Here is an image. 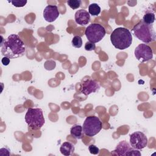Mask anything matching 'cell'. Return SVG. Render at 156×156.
Here are the masks:
<instances>
[{
    "instance_id": "cell-1",
    "label": "cell",
    "mask_w": 156,
    "mask_h": 156,
    "mask_svg": "<svg viewBox=\"0 0 156 156\" xmlns=\"http://www.w3.org/2000/svg\"><path fill=\"white\" fill-rule=\"evenodd\" d=\"M25 51V44L16 34H11L4 40L1 51V54L4 57H7L10 59L23 56Z\"/></svg>"
},
{
    "instance_id": "cell-2",
    "label": "cell",
    "mask_w": 156,
    "mask_h": 156,
    "mask_svg": "<svg viewBox=\"0 0 156 156\" xmlns=\"http://www.w3.org/2000/svg\"><path fill=\"white\" fill-rule=\"evenodd\" d=\"M113 46L119 50L128 48L132 43V36L130 30L125 27L115 29L110 35Z\"/></svg>"
},
{
    "instance_id": "cell-3",
    "label": "cell",
    "mask_w": 156,
    "mask_h": 156,
    "mask_svg": "<svg viewBox=\"0 0 156 156\" xmlns=\"http://www.w3.org/2000/svg\"><path fill=\"white\" fill-rule=\"evenodd\" d=\"M132 31L135 37L145 43L153 42L155 40L156 34L153 24H146L142 20L133 26Z\"/></svg>"
},
{
    "instance_id": "cell-4",
    "label": "cell",
    "mask_w": 156,
    "mask_h": 156,
    "mask_svg": "<svg viewBox=\"0 0 156 156\" xmlns=\"http://www.w3.org/2000/svg\"><path fill=\"white\" fill-rule=\"evenodd\" d=\"M25 121L32 129H41L45 122L42 110L39 108H29L25 115Z\"/></svg>"
},
{
    "instance_id": "cell-5",
    "label": "cell",
    "mask_w": 156,
    "mask_h": 156,
    "mask_svg": "<svg viewBox=\"0 0 156 156\" xmlns=\"http://www.w3.org/2000/svg\"><path fill=\"white\" fill-rule=\"evenodd\" d=\"M102 122L96 116H90L86 118L83 124V133L88 136H93L98 134L102 129Z\"/></svg>"
},
{
    "instance_id": "cell-6",
    "label": "cell",
    "mask_w": 156,
    "mask_h": 156,
    "mask_svg": "<svg viewBox=\"0 0 156 156\" xmlns=\"http://www.w3.org/2000/svg\"><path fill=\"white\" fill-rule=\"evenodd\" d=\"M105 28L101 24L93 23L88 26L85 29V34L88 41L96 43L100 41L105 35Z\"/></svg>"
},
{
    "instance_id": "cell-7",
    "label": "cell",
    "mask_w": 156,
    "mask_h": 156,
    "mask_svg": "<svg viewBox=\"0 0 156 156\" xmlns=\"http://www.w3.org/2000/svg\"><path fill=\"white\" fill-rule=\"evenodd\" d=\"M135 56L141 62H146L153 57V51L151 48L146 44H140L135 49Z\"/></svg>"
},
{
    "instance_id": "cell-8",
    "label": "cell",
    "mask_w": 156,
    "mask_h": 156,
    "mask_svg": "<svg viewBox=\"0 0 156 156\" xmlns=\"http://www.w3.org/2000/svg\"><path fill=\"white\" fill-rule=\"evenodd\" d=\"M130 144L133 149H143L147 145V138L143 132H135L130 135Z\"/></svg>"
},
{
    "instance_id": "cell-9",
    "label": "cell",
    "mask_w": 156,
    "mask_h": 156,
    "mask_svg": "<svg viewBox=\"0 0 156 156\" xmlns=\"http://www.w3.org/2000/svg\"><path fill=\"white\" fill-rule=\"evenodd\" d=\"M112 154L117 155H141V153L137 149H133L130 144L126 141H120L115 149L112 152Z\"/></svg>"
},
{
    "instance_id": "cell-10",
    "label": "cell",
    "mask_w": 156,
    "mask_h": 156,
    "mask_svg": "<svg viewBox=\"0 0 156 156\" xmlns=\"http://www.w3.org/2000/svg\"><path fill=\"white\" fill-rule=\"evenodd\" d=\"M100 88L99 83L96 80L91 77L85 78L80 83V91L85 96H87L92 93L98 91Z\"/></svg>"
},
{
    "instance_id": "cell-11",
    "label": "cell",
    "mask_w": 156,
    "mask_h": 156,
    "mask_svg": "<svg viewBox=\"0 0 156 156\" xmlns=\"http://www.w3.org/2000/svg\"><path fill=\"white\" fill-rule=\"evenodd\" d=\"M59 15L60 12L57 5H48L44 8L43 11V17L49 23L54 21L58 17Z\"/></svg>"
},
{
    "instance_id": "cell-12",
    "label": "cell",
    "mask_w": 156,
    "mask_h": 156,
    "mask_svg": "<svg viewBox=\"0 0 156 156\" xmlns=\"http://www.w3.org/2000/svg\"><path fill=\"white\" fill-rule=\"evenodd\" d=\"M75 21L80 26H85L88 24L90 21V16L89 13L84 10H78L75 13Z\"/></svg>"
},
{
    "instance_id": "cell-13",
    "label": "cell",
    "mask_w": 156,
    "mask_h": 156,
    "mask_svg": "<svg viewBox=\"0 0 156 156\" xmlns=\"http://www.w3.org/2000/svg\"><path fill=\"white\" fill-rule=\"evenodd\" d=\"M75 150L74 146L69 142H64L60 147V151L63 155L69 156L73 154Z\"/></svg>"
},
{
    "instance_id": "cell-14",
    "label": "cell",
    "mask_w": 156,
    "mask_h": 156,
    "mask_svg": "<svg viewBox=\"0 0 156 156\" xmlns=\"http://www.w3.org/2000/svg\"><path fill=\"white\" fill-rule=\"evenodd\" d=\"M70 133L74 138L78 140L82 139L84 136L82 126L77 124L73 126L70 129Z\"/></svg>"
},
{
    "instance_id": "cell-15",
    "label": "cell",
    "mask_w": 156,
    "mask_h": 156,
    "mask_svg": "<svg viewBox=\"0 0 156 156\" xmlns=\"http://www.w3.org/2000/svg\"><path fill=\"white\" fill-rule=\"evenodd\" d=\"M101 12V7L96 3H92L88 6V13L92 16H98Z\"/></svg>"
},
{
    "instance_id": "cell-16",
    "label": "cell",
    "mask_w": 156,
    "mask_h": 156,
    "mask_svg": "<svg viewBox=\"0 0 156 156\" xmlns=\"http://www.w3.org/2000/svg\"><path fill=\"white\" fill-rule=\"evenodd\" d=\"M155 20L154 13L153 12H147L143 17L142 21L148 24H153Z\"/></svg>"
},
{
    "instance_id": "cell-17",
    "label": "cell",
    "mask_w": 156,
    "mask_h": 156,
    "mask_svg": "<svg viewBox=\"0 0 156 156\" xmlns=\"http://www.w3.org/2000/svg\"><path fill=\"white\" fill-rule=\"evenodd\" d=\"M71 43L73 47L76 48H80L82 45V38L79 35L74 36L72 40Z\"/></svg>"
},
{
    "instance_id": "cell-18",
    "label": "cell",
    "mask_w": 156,
    "mask_h": 156,
    "mask_svg": "<svg viewBox=\"0 0 156 156\" xmlns=\"http://www.w3.org/2000/svg\"><path fill=\"white\" fill-rule=\"evenodd\" d=\"M81 3H82V2L80 0H68L67 1L68 5L72 9H78L80 6Z\"/></svg>"
},
{
    "instance_id": "cell-19",
    "label": "cell",
    "mask_w": 156,
    "mask_h": 156,
    "mask_svg": "<svg viewBox=\"0 0 156 156\" xmlns=\"http://www.w3.org/2000/svg\"><path fill=\"white\" fill-rule=\"evenodd\" d=\"M9 2H10L16 7H21L24 6L26 3L27 1H21V0H15V1H10Z\"/></svg>"
},
{
    "instance_id": "cell-20",
    "label": "cell",
    "mask_w": 156,
    "mask_h": 156,
    "mask_svg": "<svg viewBox=\"0 0 156 156\" xmlns=\"http://www.w3.org/2000/svg\"><path fill=\"white\" fill-rule=\"evenodd\" d=\"M88 150L91 154L97 155L99 153V149L94 144H91L88 146Z\"/></svg>"
},
{
    "instance_id": "cell-21",
    "label": "cell",
    "mask_w": 156,
    "mask_h": 156,
    "mask_svg": "<svg viewBox=\"0 0 156 156\" xmlns=\"http://www.w3.org/2000/svg\"><path fill=\"white\" fill-rule=\"evenodd\" d=\"M96 48V45L94 43L87 41L85 44V49L87 51H91L95 50Z\"/></svg>"
},
{
    "instance_id": "cell-22",
    "label": "cell",
    "mask_w": 156,
    "mask_h": 156,
    "mask_svg": "<svg viewBox=\"0 0 156 156\" xmlns=\"http://www.w3.org/2000/svg\"><path fill=\"white\" fill-rule=\"evenodd\" d=\"M1 62H2V63L3 65L7 66V65H8L10 63V60L9 58H8V57H4L2 58Z\"/></svg>"
}]
</instances>
